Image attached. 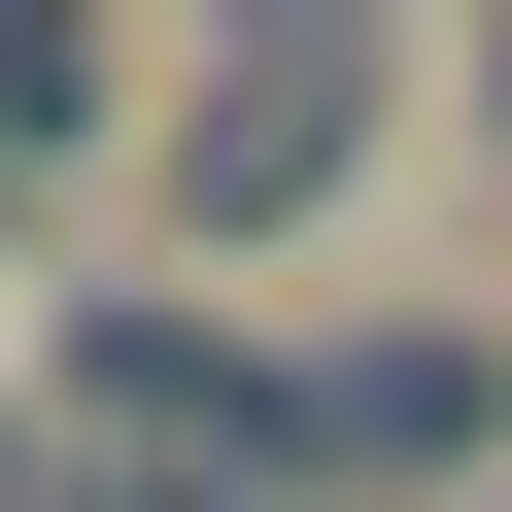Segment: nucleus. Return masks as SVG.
I'll use <instances>...</instances> for the list:
<instances>
[{
  "instance_id": "obj_1",
  "label": "nucleus",
  "mask_w": 512,
  "mask_h": 512,
  "mask_svg": "<svg viewBox=\"0 0 512 512\" xmlns=\"http://www.w3.org/2000/svg\"><path fill=\"white\" fill-rule=\"evenodd\" d=\"M376 103H410V35H239V69H171V239H308L342 171H376Z\"/></svg>"
},
{
  "instance_id": "obj_2",
  "label": "nucleus",
  "mask_w": 512,
  "mask_h": 512,
  "mask_svg": "<svg viewBox=\"0 0 512 512\" xmlns=\"http://www.w3.org/2000/svg\"><path fill=\"white\" fill-rule=\"evenodd\" d=\"M512 444V342H342L308 376V478H478Z\"/></svg>"
},
{
  "instance_id": "obj_3",
  "label": "nucleus",
  "mask_w": 512,
  "mask_h": 512,
  "mask_svg": "<svg viewBox=\"0 0 512 512\" xmlns=\"http://www.w3.org/2000/svg\"><path fill=\"white\" fill-rule=\"evenodd\" d=\"M69 512H308V478H69Z\"/></svg>"
},
{
  "instance_id": "obj_4",
  "label": "nucleus",
  "mask_w": 512,
  "mask_h": 512,
  "mask_svg": "<svg viewBox=\"0 0 512 512\" xmlns=\"http://www.w3.org/2000/svg\"><path fill=\"white\" fill-rule=\"evenodd\" d=\"M0 512H69V410H0Z\"/></svg>"
},
{
  "instance_id": "obj_5",
  "label": "nucleus",
  "mask_w": 512,
  "mask_h": 512,
  "mask_svg": "<svg viewBox=\"0 0 512 512\" xmlns=\"http://www.w3.org/2000/svg\"><path fill=\"white\" fill-rule=\"evenodd\" d=\"M478 137H512V35H478Z\"/></svg>"
}]
</instances>
